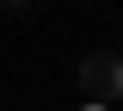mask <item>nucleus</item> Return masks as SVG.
I'll list each match as a JSON object with an SVG mask.
<instances>
[{"mask_svg": "<svg viewBox=\"0 0 123 111\" xmlns=\"http://www.w3.org/2000/svg\"><path fill=\"white\" fill-rule=\"evenodd\" d=\"M80 86H86L92 105H117L123 99V56L117 49H92L86 62H80Z\"/></svg>", "mask_w": 123, "mask_h": 111, "instance_id": "1", "label": "nucleus"}, {"mask_svg": "<svg viewBox=\"0 0 123 111\" xmlns=\"http://www.w3.org/2000/svg\"><path fill=\"white\" fill-rule=\"evenodd\" d=\"M0 6H12V13H31V0H0Z\"/></svg>", "mask_w": 123, "mask_h": 111, "instance_id": "2", "label": "nucleus"}, {"mask_svg": "<svg viewBox=\"0 0 123 111\" xmlns=\"http://www.w3.org/2000/svg\"><path fill=\"white\" fill-rule=\"evenodd\" d=\"M86 111H105V105H86Z\"/></svg>", "mask_w": 123, "mask_h": 111, "instance_id": "3", "label": "nucleus"}]
</instances>
